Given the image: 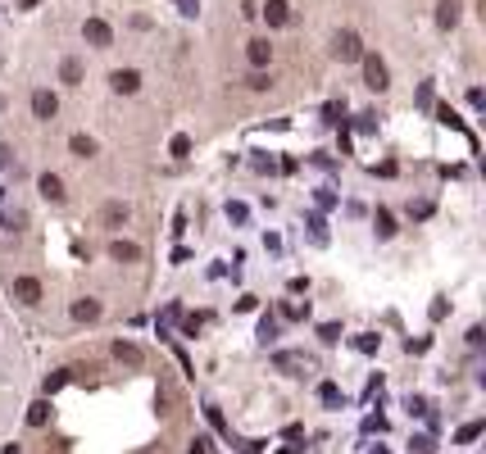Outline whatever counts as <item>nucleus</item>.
I'll use <instances>...</instances> for the list:
<instances>
[{
	"label": "nucleus",
	"mask_w": 486,
	"mask_h": 454,
	"mask_svg": "<svg viewBox=\"0 0 486 454\" xmlns=\"http://www.w3.org/2000/svg\"><path fill=\"white\" fill-rule=\"evenodd\" d=\"M359 64H364V86H373V91H386L391 86V73H386V64L377 60V55H359Z\"/></svg>",
	"instance_id": "nucleus-1"
},
{
	"label": "nucleus",
	"mask_w": 486,
	"mask_h": 454,
	"mask_svg": "<svg viewBox=\"0 0 486 454\" xmlns=\"http://www.w3.org/2000/svg\"><path fill=\"white\" fill-rule=\"evenodd\" d=\"M273 368L287 373V378H304V373H309V354H300V350H278V354H273Z\"/></svg>",
	"instance_id": "nucleus-2"
},
{
	"label": "nucleus",
	"mask_w": 486,
	"mask_h": 454,
	"mask_svg": "<svg viewBox=\"0 0 486 454\" xmlns=\"http://www.w3.org/2000/svg\"><path fill=\"white\" fill-rule=\"evenodd\" d=\"M332 55H337L341 64H355L359 55H364V41H359L355 32H337V41H332Z\"/></svg>",
	"instance_id": "nucleus-3"
},
{
	"label": "nucleus",
	"mask_w": 486,
	"mask_h": 454,
	"mask_svg": "<svg viewBox=\"0 0 486 454\" xmlns=\"http://www.w3.org/2000/svg\"><path fill=\"white\" fill-rule=\"evenodd\" d=\"M109 86H114L119 95H137V91H141V73H137V69H114V73H109Z\"/></svg>",
	"instance_id": "nucleus-4"
},
{
	"label": "nucleus",
	"mask_w": 486,
	"mask_h": 454,
	"mask_svg": "<svg viewBox=\"0 0 486 454\" xmlns=\"http://www.w3.org/2000/svg\"><path fill=\"white\" fill-rule=\"evenodd\" d=\"M82 36H87L96 51H104V46L114 41V32H109V23H104V18H87V23H82Z\"/></svg>",
	"instance_id": "nucleus-5"
},
{
	"label": "nucleus",
	"mask_w": 486,
	"mask_h": 454,
	"mask_svg": "<svg viewBox=\"0 0 486 454\" xmlns=\"http://www.w3.org/2000/svg\"><path fill=\"white\" fill-rule=\"evenodd\" d=\"M32 114L50 123L55 114H60V100H55V91H46V86H41V91H32Z\"/></svg>",
	"instance_id": "nucleus-6"
},
{
	"label": "nucleus",
	"mask_w": 486,
	"mask_h": 454,
	"mask_svg": "<svg viewBox=\"0 0 486 454\" xmlns=\"http://www.w3.org/2000/svg\"><path fill=\"white\" fill-rule=\"evenodd\" d=\"M14 300L18 305H36L41 300V282H36V277H14Z\"/></svg>",
	"instance_id": "nucleus-7"
},
{
	"label": "nucleus",
	"mask_w": 486,
	"mask_h": 454,
	"mask_svg": "<svg viewBox=\"0 0 486 454\" xmlns=\"http://www.w3.org/2000/svg\"><path fill=\"white\" fill-rule=\"evenodd\" d=\"M264 18H269V27H287L291 23V5L287 0H269V5H264Z\"/></svg>",
	"instance_id": "nucleus-8"
},
{
	"label": "nucleus",
	"mask_w": 486,
	"mask_h": 454,
	"mask_svg": "<svg viewBox=\"0 0 486 454\" xmlns=\"http://www.w3.org/2000/svg\"><path fill=\"white\" fill-rule=\"evenodd\" d=\"M36 187H41V196L50 200V205H60V200L69 196V191H64V182L55 178V173H41V182H36Z\"/></svg>",
	"instance_id": "nucleus-9"
},
{
	"label": "nucleus",
	"mask_w": 486,
	"mask_h": 454,
	"mask_svg": "<svg viewBox=\"0 0 486 454\" xmlns=\"http://www.w3.org/2000/svg\"><path fill=\"white\" fill-rule=\"evenodd\" d=\"M459 14H464V0H441V5H436V23L441 27H454Z\"/></svg>",
	"instance_id": "nucleus-10"
},
{
	"label": "nucleus",
	"mask_w": 486,
	"mask_h": 454,
	"mask_svg": "<svg viewBox=\"0 0 486 454\" xmlns=\"http://www.w3.org/2000/svg\"><path fill=\"white\" fill-rule=\"evenodd\" d=\"M245 60H250V69H264V64L273 60V46L269 41H250L245 46Z\"/></svg>",
	"instance_id": "nucleus-11"
},
{
	"label": "nucleus",
	"mask_w": 486,
	"mask_h": 454,
	"mask_svg": "<svg viewBox=\"0 0 486 454\" xmlns=\"http://www.w3.org/2000/svg\"><path fill=\"white\" fill-rule=\"evenodd\" d=\"M109 259L132 264V259H141V246H132V241H109Z\"/></svg>",
	"instance_id": "nucleus-12"
},
{
	"label": "nucleus",
	"mask_w": 486,
	"mask_h": 454,
	"mask_svg": "<svg viewBox=\"0 0 486 454\" xmlns=\"http://www.w3.org/2000/svg\"><path fill=\"white\" fill-rule=\"evenodd\" d=\"M373 232H377V241L396 236V218H391V209H377V214H373Z\"/></svg>",
	"instance_id": "nucleus-13"
},
{
	"label": "nucleus",
	"mask_w": 486,
	"mask_h": 454,
	"mask_svg": "<svg viewBox=\"0 0 486 454\" xmlns=\"http://www.w3.org/2000/svg\"><path fill=\"white\" fill-rule=\"evenodd\" d=\"M69 150L78 154V159H91V154H96V141H91L87 132H73V137H69Z\"/></svg>",
	"instance_id": "nucleus-14"
},
{
	"label": "nucleus",
	"mask_w": 486,
	"mask_h": 454,
	"mask_svg": "<svg viewBox=\"0 0 486 454\" xmlns=\"http://www.w3.org/2000/svg\"><path fill=\"white\" fill-rule=\"evenodd\" d=\"M304 227H309V241H313V246H328V241H332V232H328V218L309 214V223H304Z\"/></svg>",
	"instance_id": "nucleus-15"
},
{
	"label": "nucleus",
	"mask_w": 486,
	"mask_h": 454,
	"mask_svg": "<svg viewBox=\"0 0 486 454\" xmlns=\"http://www.w3.org/2000/svg\"><path fill=\"white\" fill-rule=\"evenodd\" d=\"M27 422H32V427H46V422H50V395L36 400V404H27Z\"/></svg>",
	"instance_id": "nucleus-16"
},
{
	"label": "nucleus",
	"mask_w": 486,
	"mask_h": 454,
	"mask_svg": "<svg viewBox=\"0 0 486 454\" xmlns=\"http://www.w3.org/2000/svg\"><path fill=\"white\" fill-rule=\"evenodd\" d=\"M318 400L328 404V409H341V404H346V395H341L337 382H323V386H318Z\"/></svg>",
	"instance_id": "nucleus-17"
},
{
	"label": "nucleus",
	"mask_w": 486,
	"mask_h": 454,
	"mask_svg": "<svg viewBox=\"0 0 486 454\" xmlns=\"http://www.w3.org/2000/svg\"><path fill=\"white\" fill-rule=\"evenodd\" d=\"M482 432H486V422H482V418H473V422H464V427L454 432V441H459V446H473Z\"/></svg>",
	"instance_id": "nucleus-18"
},
{
	"label": "nucleus",
	"mask_w": 486,
	"mask_h": 454,
	"mask_svg": "<svg viewBox=\"0 0 486 454\" xmlns=\"http://www.w3.org/2000/svg\"><path fill=\"white\" fill-rule=\"evenodd\" d=\"M73 318H78V323H96L100 318V300H78L73 305Z\"/></svg>",
	"instance_id": "nucleus-19"
},
{
	"label": "nucleus",
	"mask_w": 486,
	"mask_h": 454,
	"mask_svg": "<svg viewBox=\"0 0 486 454\" xmlns=\"http://www.w3.org/2000/svg\"><path fill=\"white\" fill-rule=\"evenodd\" d=\"M114 359H123V363H132V368H137L141 363V350L132 341H114Z\"/></svg>",
	"instance_id": "nucleus-20"
},
{
	"label": "nucleus",
	"mask_w": 486,
	"mask_h": 454,
	"mask_svg": "<svg viewBox=\"0 0 486 454\" xmlns=\"http://www.w3.org/2000/svg\"><path fill=\"white\" fill-rule=\"evenodd\" d=\"M104 223H109V227L128 223V205H123V200H109V205H104Z\"/></svg>",
	"instance_id": "nucleus-21"
},
{
	"label": "nucleus",
	"mask_w": 486,
	"mask_h": 454,
	"mask_svg": "<svg viewBox=\"0 0 486 454\" xmlns=\"http://www.w3.org/2000/svg\"><path fill=\"white\" fill-rule=\"evenodd\" d=\"M432 114H436V123H445V128H459V132H464V119L450 109V105H432Z\"/></svg>",
	"instance_id": "nucleus-22"
},
{
	"label": "nucleus",
	"mask_w": 486,
	"mask_h": 454,
	"mask_svg": "<svg viewBox=\"0 0 486 454\" xmlns=\"http://www.w3.org/2000/svg\"><path fill=\"white\" fill-rule=\"evenodd\" d=\"M255 336H259L264 345H273V341H278V318L264 314V318H259V332H255Z\"/></svg>",
	"instance_id": "nucleus-23"
},
{
	"label": "nucleus",
	"mask_w": 486,
	"mask_h": 454,
	"mask_svg": "<svg viewBox=\"0 0 486 454\" xmlns=\"http://www.w3.org/2000/svg\"><path fill=\"white\" fill-rule=\"evenodd\" d=\"M205 418L214 422V432H223V436L232 441V427H227V418H223V409H218V404H205Z\"/></svg>",
	"instance_id": "nucleus-24"
},
{
	"label": "nucleus",
	"mask_w": 486,
	"mask_h": 454,
	"mask_svg": "<svg viewBox=\"0 0 486 454\" xmlns=\"http://www.w3.org/2000/svg\"><path fill=\"white\" fill-rule=\"evenodd\" d=\"M282 318H287V323H304V318H309V305L287 300V305H282Z\"/></svg>",
	"instance_id": "nucleus-25"
},
{
	"label": "nucleus",
	"mask_w": 486,
	"mask_h": 454,
	"mask_svg": "<svg viewBox=\"0 0 486 454\" xmlns=\"http://www.w3.org/2000/svg\"><path fill=\"white\" fill-rule=\"evenodd\" d=\"M60 77H64L69 86H78V82H82V60H64V64H60Z\"/></svg>",
	"instance_id": "nucleus-26"
},
{
	"label": "nucleus",
	"mask_w": 486,
	"mask_h": 454,
	"mask_svg": "<svg viewBox=\"0 0 486 454\" xmlns=\"http://www.w3.org/2000/svg\"><path fill=\"white\" fill-rule=\"evenodd\" d=\"M168 154H173V159H187V154H191V137H187V132H177V137L168 141Z\"/></svg>",
	"instance_id": "nucleus-27"
},
{
	"label": "nucleus",
	"mask_w": 486,
	"mask_h": 454,
	"mask_svg": "<svg viewBox=\"0 0 486 454\" xmlns=\"http://www.w3.org/2000/svg\"><path fill=\"white\" fill-rule=\"evenodd\" d=\"M377 345H382V336H373V332H359L355 336V350L359 354H377Z\"/></svg>",
	"instance_id": "nucleus-28"
},
{
	"label": "nucleus",
	"mask_w": 486,
	"mask_h": 454,
	"mask_svg": "<svg viewBox=\"0 0 486 454\" xmlns=\"http://www.w3.org/2000/svg\"><path fill=\"white\" fill-rule=\"evenodd\" d=\"M177 318H182V305H168L164 314H159V336H168V327H173Z\"/></svg>",
	"instance_id": "nucleus-29"
},
{
	"label": "nucleus",
	"mask_w": 486,
	"mask_h": 454,
	"mask_svg": "<svg viewBox=\"0 0 486 454\" xmlns=\"http://www.w3.org/2000/svg\"><path fill=\"white\" fill-rule=\"evenodd\" d=\"M245 218H250V209H245L241 200H227V223H236V227H241Z\"/></svg>",
	"instance_id": "nucleus-30"
},
{
	"label": "nucleus",
	"mask_w": 486,
	"mask_h": 454,
	"mask_svg": "<svg viewBox=\"0 0 486 454\" xmlns=\"http://www.w3.org/2000/svg\"><path fill=\"white\" fill-rule=\"evenodd\" d=\"M64 386H69V368H60V373H50V378H46V395L64 391Z\"/></svg>",
	"instance_id": "nucleus-31"
},
{
	"label": "nucleus",
	"mask_w": 486,
	"mask_h": 454,
	"mask_svg": "<svg viewBox=\"0 0 486 454\" xmlns=\"http://www.w3.org/2000/svg\"><path fill=\"white\" fill-rule=\"evenodd\" d=\"M436 105V91H432V82H423L418 86V109H432Z\"/></svg>",
	"instance_id": "nucleus-32"
},
{
	"label": "nucleus",
	"mask_w": 486,
	"mask_h": 454,
	"mask_svg": "<svg viewBox=\"0 0 486 454\" xmlns=\"http://www.w3.org/2000/svg\"><path fill=\"white\" fill-rule=\"evenodd\" d=\"M341 114H346V105H341V100H328V105H323V119H328V123H341Z\"/></svg>",
	"instance_id": "nucleus-33"
},
{
	"label": "nucleus",
	"mask_w": 486,
	"mask_h": 454,
	"mask_svg": "<svg viewBox=\"0 0 486 454\" xmlns=\"http://www.w3.org/2000/svg\"><path fill=\"white\" fill-rule=\"evenodd\" d=\"M318 336H323L328 345H337V341H341V323H323V327H318Z\"/></svg>",
	"instance_id": "nucleus-34"
},
{
	"label": "nucleus",
	"mask_w": 486,
	"mask_h": 454,
	"mask_svg": "<svg viewBox=\"0 0 486 454\" xmlns=\"http://www.w3.org/2000/svg\"><path fill=\"white\" fill-rule=\"evenodd\" d=\"M200 327H205V318H200V314H187L182 318V336H196Z\"/></svg>",
	"instance_id": "nucleus-35"
},
{
	"label": "nucleus",
	"mask_w": 486,
	"mask_h": 454,
	"mask_svg": "<svg viewBox=\"0 0 486 454\" xmlns=\"http://www.w3.org/2000/svg\"><path fill=\"white\" fill-rule=\"evenodd\" d=\"M409 413H414V418H427L432 409H427V400H423V395H409Z\"/></svg>",
	"instance_id": "nucleus-36"
},
{
	"label": "nucleus",
	"mask_w": 486,
	"mask_h": 454,
	"mask_svg": "<svg viewBox=\"0 0 486 454\" xmlns=\"http://www.w3.org/2000/svg\"><path fill=\"white\" fill-rule=\"evenodd\" d=\"M364 432H377V436H382V432H386V418H382V413H368V418H364Z\"/></svg>",
	"instance_id": "nucleus-37"
},
{
	"label": "nucleus",
	"mask_w": 486,
	"mask_h": 454,
	"mask_svg": "<svg viewBox=\"0 0 486 454\" xmlns=\"http://www.w3.org/2000/svg\"><path fill=\"white\" fill-rule=\"evenodd\" d=\"M313 200H318V209H332V205H337V196H332L328 187H318V191H313Z\"/></svg>",
	"instance_id": "nucleus-38"
},
{
	"label": "nucleus",
	"mask_w": 486,
	"mask_h": 454,
	"mask_svg": "<svg viewBox=\"0 0 486 454\" xmlns=\"http://www.w3.org/2000/svg\"><path fill=\"white\" fill-rule=\"evenodd\" d=\"M409 214H414V218H432V200H418V205H409Z\"/></svg>",
	"instance_id": "nucleus-39"
},
{
	"label": "nucleus",
	"mask_w": 486,
	"mask_h": 454,
	"mask_svg": "<svg viewBox=\"0 0 486 454\" xmlns=\"http://www.w3.org/2000/svg\"><path fill=\"white\" fill-rule=\"evenodd\" d=\"M355 128L368 137V132H377V119H373V114H359V123H355Z\"/></svg>",
	"instance_id": "nucleus-40"
},
{
	"label": "nucleus",
	"mask_w": 486,
	"mask_h": 454,
	"mask_svg": "<svg viewBox=\"0 0 486 454\" xmlns=\"http://www.w3.org/2000/svg\"><path fill=\"white\" fill-rule=\"evenodd\" d=\"M177 9H182L187 18H196V14H200V0H177Z\"/></svg>",
	"instance_id": "nucleus-41"
},
{
	"label": "nucleus",
	"mask_w": 486,
	"mask_h": 454,
	"mask_svg": "<svg viewBox=\"0 0 486 454\" xmlns=\"http://www.w3.org/2000/svg\"><path fill=\"white\" fill-rule=\"evenodd\" d=\"M187 454H209V441H205V436H196L191 446H187Z\"/></svg>",
	"instance_id": "nucleus-42"
},
{
	"label": "nucleus",
	"mask_w": 486,
	"mask_h": 454,
	"mask_svg": "<svg viewBox=\"0 0 486 454\" xmlns=\"http://www.w3.org/2000/svg\"><path fill=\"white\" fill-rule=\"evenodd\" d=\"M245 82H250V86H255V91H264V86H269V77H264V73H259V69H255V73H250V77H245Z\"/></svg>",
	"instance_id": "nucleus-43"
},
{
	"label": "nucleus",
	"mask_w": 486,
	"mask_h": 454,
	"mask_svg": "<svg viewBox=\"0 0 486 454\" xmlns=\"http://www.w3.org/2000/svg\"><path fill=\"white\" fill-rule=\"evenodd\" d=\"M468 105H473V109H482V105H486V91H478V86H473V91H468Z\"/></svg>",
	"instance_id": "nucleus-44"
},
{
	"label": "nucleus",
	"mask_w": 486,
	"mask_h": 454,
	"mask_svg": "<svg viewBox=\"0 0 486 454\" xmlns=\"http://www.w3.org/2000/svg\"><path fill=\"white\" fill-rule=\"evenodd\" d=\"M368 454H391V450L386 446H368Z\"/></svg>",
	"instance_id": "nucleus-45"
},
{
	"label": "nucleus",
	"mask_w": 486,
	"mask_h": 454,
	"mask_svg": "<svg viewBox=\"0 0 486 454\" xmlns=\"http://www.w3.org/2000/svg\"><path fill=\"white\" fill-rule=\"evenodd\" d=\"M5 163H9V150H5V146H0V168H5Z\"/></svg>",
	"instance_id": "nucleus-46"
},
{
	"label": "nucleus",
	"mask_w": 486,
	"mask_h": 454,
	"mask_svg": "<svg viewBox=\"0 0 486 454\" xmlns=\"http://www.w3.org/2000/svg\"><path fill=\"white\" fill-rule=\"evenodd\" d=\"M18 5H23V9H36V0H18Z\"/></svg>",
	"instance_id": "nucleus-47"
},
{
	"label": "nucleus",
	"mask_w": 486,
	"mask_h": 454,
	"mask_svg": "<svg viewBox=\"0 0 486 454\" xmlns=\"http://www.w3.org/2000/svg\"><path fill=\"white\" fill-rule=\"evenodd\" d=\"M5 454H23V450H18V446H5Z\"/></svg>",
	"instance_id": "nucleus-48"
},
{
	"label": "nucleus",
	"mask_w": 486,
	"mask_h": 454,
	"mask_svg": "<svg viewBox=\"0 0 486 454\" xmlns=\"http://www.w3.org/2000/svg\"><path fill=\"white\" fill-rule=\"evenodd\" d=\"M0 109H5V95H0Z\"/></svg>",
	"instance_id": "nucleus-49"
}]
</instances>
